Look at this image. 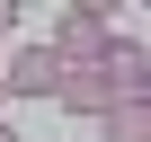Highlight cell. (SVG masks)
<instances>
[{
	"label": "cell",
	"mask_w": 151,
	"mask_h": 142,
	"mask_svg": "<svg viewBox=\"0 0 151 142\" xmlns=\"http://www.w3.org/2000/svg\"><path fill=\"white\" fill-rule=\"evenodd\" d=\"M0 89H9V98H53V89H62V62H53L45 44H27L9 71H0Z\"/></svg>",
	"instance_id": "3957f363"
},
{
	"label": "cell",
	"mask_w": 151,
	"mask_h": 142,
	"mask_svg": "<svg viewBox=\"0 0 151 142\" xmlns=\"http://www.w3.org/2000/svg\"><path fill=\"white\" fill-rule=\"evenodd\" d=\"M98 124H107V142H151V98H116Z\"/></svg>",
	"instance_id": "5b68a950"
},
{
	"label": "cell",
	"mask_w": 151,
	"mask_h": 142,
	"mask_svg": "<svg viewBox=\"0 0 151 142\" xmlns=\"http://www.w3.org/2000/svg\"><path fill=\"white\" fill-rule=\"evenodd\" d=\"M9 27H18V0H0V36H9Z\"/></svg>",
	"instance_id": "8992f818"
},
{
	"label": "cell",
	"mask_w": 151,
	"mask_h": 142,
	"mask_svg": "<svg viewBox=\"0 0 151 142\" xmlns=\"http://www.w3.org/2000/svg\"><path fill=\"white\" fill-rule=\"evenodd\" d=\"M0 98H9V89H0Z\"/></svg>",
	"instance_id": "ba28073f"
},
{
	"label": "cell",
	"mask_w": 151,
	"mask_h": 142,
	"mask_svg": "<svg viewBox=\"0 0 151 142\" xmlns=\"http://www.w3.org/2000/svg\"><path fill=\"white\" fill-rule=\"evenodd\" d=\"M53 107H62V115H107L116 98H107V80H98V62H89V71H62V89H53Z\"/></svg>",
	"instance_id": "277c9868"
},
{
	"label": "cell",
	"mask_w": 151,
	"mask_h": 142,
	"mask_svg": "<svg viewBox=\"0 0 151 142\" xmlns=\"http://www.w3.org/2000/svg\"><path fill=\"white\" fill-rule=\"evenodd\" d=\"M98 80H107V98H151V53H142L133 36H116V44L98 53Z\"/></svg>",
	"instance_id": "7a4b0ae2"
},
{
	"label": "cell",
	"mask_w": 151,
	"mask_h": 142,
	"mask_svg": "<svg viewBox=\"0 0 151 142\" xmlns=\"http://www.w3.org/2000/svg\"><path fill=\"white\" fill-rule=\"evenodd\" d=\"M107 44H116V9H107V0H71V9L53 18V36H45V53L62 71H89Z\"/></svg>",
	"instance_id": "6da1fadb"
},
{
	"label": "cell",
	"mask_w": 151,
	"mask_h": 142,
	"mask_svg": "<svg viewBox=\"0 0 151 142\" xmlns=\"http://www.w3.org/2000/svg\"><path fill=\"white\" fill-rule=\"evenodd\" d=\"M0 142H18V133H9V124H0Z\"/></svg>",
	"instance_id": "52a82bcc"
}]
</instances>
